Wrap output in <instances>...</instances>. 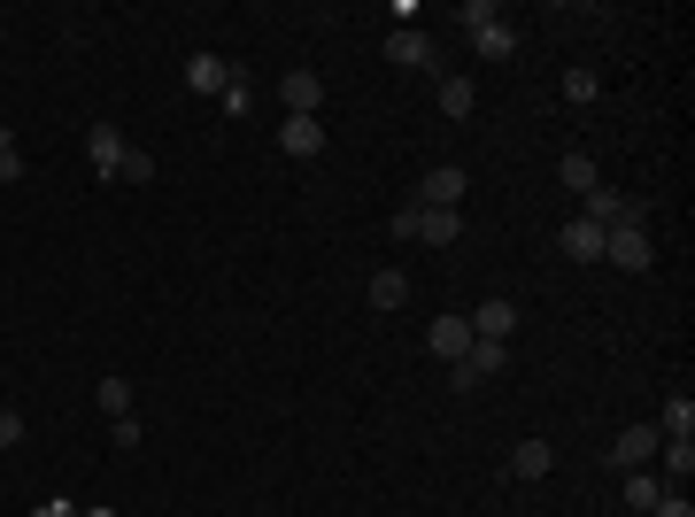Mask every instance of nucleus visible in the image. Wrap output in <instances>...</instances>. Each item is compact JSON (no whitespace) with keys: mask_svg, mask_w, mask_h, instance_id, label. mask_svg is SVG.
<instances>
[{"mask_svg":"<svg viewBox=\"0 0 695 517\" xmlns=\"http://www.w3.org/2000/svg\"><path fill=\"white\" fill-rule=\"evenodd\" d=\"M657 495H665V479H657V472H626V510H634V517L657 510Z\"/></svg>","mask_w":695,"mask_h":517,"instance_id":"obj_22","label":"nucleus"},{"mask_svg":"<svg viewBox=\"0 0 695 517\" xmlns=\"http://www.w3.org/2000/svg\"><path fill=\"white\" fill-rule=\"evenodd\" d=\"M649 255H657L649 232H603V263L611 271H649Z\"/></svg>","mask_w":695,"mask_h":517,"instance_id":"obj_9","label":"nucleus"},{"mask_svg":"<svg viewBox=\"0 0 695 517\" xmlns=\"http://www.w3.org/2000/svg\"><path fill=\"white\" fill-rule=\"evenodd\" d=\"M85 517H117V510H85Z\"/></svg>","mask_w":695,"mask_h":517,"instance_id":"obj_32","label":"nucleus"},{"mask_svg":"<svg viewBox=\"0 0 695 517\" xmlns=\"http://www.w3.org/2000/svg\"><path fill=\"white\" fill-rule=\"evenodd\" d=\"M556 178H564V193H580V201H587V193L603 185V171H595V155H580V148H572V155L556 163Z\"/></svg>","mask_w":695,"mask_h":517,"instance_id":"obj_18","label":"nucleus"},{"mask_svg":"<svg viewBox=\"0 0 695 517\" xmlns=\"http://www.w3.org/2000/svg\"><path fill=\"white\" fill-rule=\"evenodd\" d=\"M386 62H394V70H433V62H441V47H433L425 31H410V23H402V31L386 39Z\"/></svg>","mask_w":695,"mask_h":517,"instance_id":"obj_8","label":"nucleus"},{"mask_svg":"<svg viewBox=\"0 0 695 517\" xmlns=\"http://www.w3.org/2000/svg\"><path fill=\"white\" fill-rule=\"evenodd\" d=\"M93 402H101L109 417H132V386H124V378H101V386H93Z\"/></svg>","mask_w":695,"mask_h":517,"instance_id":"obj_25","label":"nucleus"},{"mask_svg":"<svg viewBox=\"0 0 695 517\" xmlns=\"http://www.w3.org/2000/svg\"><path fill=\"white\" fill-rule=\"evenodd\" d=\"M580 216H595L603 232H649V201L642 193H618V185H595Z\"/></svg>","mask_w":695,"mask_h":517,"instance_id":"obj_1","label":"nucleus"},{"mask_svg":"<svg viewBox=\"0 0 695 517\" xmlns=\"http://www.w3.org/2000/svg\"><path fill=\"white\" fill-rule=\"evenodd\" d=\"M109 440H117V456H132L140 448V417H109Z\"/></svg>","mask_w":695,"mask_h":517,"instance_id":"obj_28","label":"nucleus"},{"mask_svg":"<svg viewBox=\"0 0 695 517\" xmlns=\"http://www.w3.org/2000/svg\"><path fill=\"white\" fill-rule=\"evenodd\" d=\"M595 93H603V78H595V70H564V101H572V109H587Z\"/></svg>","mask_w":695,"mask_h":517,"instance_id":"obj_24","label":"nucleus"},{"mask_svg":"<svg viewBox=\"0 0 695 517\" xmlns=\"http://www.w3.org/2000/svg\"><path fill=\"white\" fill-rule=\"evenodd\" d=\"M657 464H665V472H657L665 487H688V479H695V440H665Z\"/></svg>","mask_w":695,"mask_h":517,"instance_id":"obj_17","label":"nucleus"},{"mask_svg":"<svg viewBox=\"0 0 695 517\" xmlns=\"http://www.w3.org/2000/svg\"><path fill=\"white\" fill-rule=\"evenodd\" d=\"M31 517H78V510H70V503L54 495V503H39V510H31Z\"/></svg>","mask_w":695,"mask_h":517,"instance_id":"obj_31","label":"nucleus"},{"mask_svg":"<svg viewBox=\"0 0 695 517\" xmlns=\"http://www.w3.org/2000/svg\"><path fill=\"white\" fill-rule=\"evenodd\" d=\"M224 85H232L224 54H185V93H224Z\"/></svg>","mask_w":695,"mask_h":517,"instance_id":"obj_12","label":"nucleus"},{"mask_svg":"<svg viewBox=\"0 0 695 517\" xmlns=\"http://www.w3.org/2000/svg\"><path fill=\"white\" fill-rule=\"evenodd\" d=\"M548 464H556L548 440H518V448H511V479H548Z\"/></svg>","mask_w":695,"mask_h":517,"instance_id":"obj_16","label":"nucleus"},{"mask_svg":"<svg viewBox=\"0 0 695 517\" xmlns=\"http://www.w3.org/2000/svg\"><path fill=\"white\" fill-rule=\"evenodd\" d=\"M464 193H472V171H464V163H433V171H425V209H456Z\"/></svg>","mask_w":695,"mask_h":517,"instance_id":"obj_7","label":"nucleus"},{"mask_svg":"<svg viewBox=\"0 0 695 517\" xmlns=\"http://www.w3.org/2000/svg\"><path fill=\"white\" fill-rule=\"evenodd\" d=\"M425 347H433L441 363H464V347H472V325H464V317H433V333H425Z\"/></svg>","mask_w":695,"mask_h":517,"instance_id":"obj_14","label":"nucleus"},{"mask_svg":"<svg viewBox=\"0 0 695 517\" xmlns=\"http://www.w3.org/2000/svg\"><path fill=\"white\" fill-rule=\"evenodd\" d=\"M85 163H93V178H117V163H124V132H117V124H93V132H85Z\"/></svg>","mask_w":695,"mask_h":517,"instance_id":"obj_11","label":"nucleus"},{"mask_svg":"<svg viewBox=\"0 0 695 517\" xmlns=\"http://www.w3.org/2000/svg\"><path fill=\"white\" fill-rule=\"evenodd\" d=\"M417 240H425V247H456V240H464V216H456V209H425V201H417Z\"/></svg>","mask_w":695,"mask_h":517,"instance_id":"obj_13","label":"nucleus"},{"mask_svg":"<svg viewBox=\"0 0 695 517\" xmlns=\"http://www.w3.org/2000/svg\"><path fill=\"white\" fill-rule=\"evenodd\" d=\"M279 148L302 155V163H318V155H325V124H318V116H286V124H279Z\"/></svg>","mask_w":695,"mask_h":517,"instance_id":"obj_10","label":"nucleus"},{"mask_svg":"<svg viewBox=\"0 0 695 517\" xmlns=\"http://www.w3.org/2000/svg\"><path fill=\"white\" fill-rule=\"evenodd\" d=\"M464 31H472V47H480L487 62H511V54H518V23H503L487 0H464Z\"/></svg>","mask_w":695,"mask_h":517,"instance_id":"obj_3","label":"nucleus"},{"mask_svg":"<svg viewBox=\"0 0 695 517\" xmlns=\"http://www.w3.org/2000/svg\"><path fill=\"white\" fill-rule=\"evenodd\" d=\"M503 371H511V341H472L464 363H449V386H456V394H480V386L503 378Z\"/></svg>","mask_w":695,"mask_h":517,"instance_id":"obj_2","label":"nucleus"},{"mask_svg":"<svg viewBox=\"0 0 695 517\" xmlns=\"http://www.w3.org/2000/svg\"><path fill=\"white\" fill-rule=\"evenodd\" d=\"M472 109H480V85H472V78H441V116H449V124H464Z\"/></svg>","mask_w":695,"mask_h":517,"instance_id":"obj_19","label":"nucleus"},{"mask_svg":"<svg viewBox=\"0 0 695 517\" xmlns=\"http://www.w3.org/2000/svg\"><path fill=\"white\" fill-rule=\"evenodd\" d=\"M279 101H286V116H318L325 109V78L318 70H286L279 78Z\"/></svg>","mask_w":695,"mask_h":517,"instance_id":"obj_5","label":"nucleus"},{"mask_svg":"<svg viewBox=\"0 0 695 517\" xmlns=\"http://www.w3.org/2000/svg\"><path fill=\"white\" fill-rule=\"evenodd\" d=\"M464 325H472V341H511V333H518V302L487 294V302H480V310H472Z\"/></svg>","mask_w":695,"mask_h":517,"instance_id":"obj_6","label":"nucleus"},{"mask_svg":"<svg viewBox=\"0 0 695 517\" xmlns=\"http://www.w3.org/2000/svg\"><path fill=\"white\" fill-rule=\"evenodd\" d=\"M657 433H665V440H695V394H673V402H665Z\"/></svg>","mask_w":695,"mask_h":517,"instance_id":"obj_20","label":"nucleus"},{"mask_svg":"<svg viewBox=\"0 0 695 517\" xmlns=\"http://www.w3.org/2000/svg\"><path fill=\"white\" fill-rule=\"evenodd\" d=\"M649 517H695L688 487H665V495H657V510H649Z\"/></svg>","mask_w":695,"mask_h":517,"instance_id":"obj_29","label":"nucleus"},{"mask_svg":"<svg viewBox=\"0 0 695 517\" xmlns=\"http://www.w3.org/2000/svg\"><path fill=\"white\" fill-rule=\"evenodd\" d=\"M657 448H665V433H657V425H626V433H618V448H611V472H649V464H657Z\"/></svg>","mask_w":695,"mask_h":517,"instance_id":"obj_4","label":"nucleus"},{"mask_svg":"<svg viewBox=\"0 0 695 517\" xmlns=\"http://www.w3.org/2000/svg\"><path fill=\"white\" fill-rule=\"evenodd\" d=\"M0 456H8V448H0Z\"/></svg>","mask_w":695,"mask_h":517,"instance_id":"obj_33","label":"nucleus"},{"mask_svg":"<svg viewBox=\"0 0 695 517\" xmlns=\"http://www.w3.org/2000/svg\"><path fill=\"white\" fill-rule=\"evenodd\" d=\"M23 178V148H16V132H0V185H16Z\"/></svg>","mask_w":695,"mask_h":517,"instance_id":"obj_27","label":"nucleus"},{"mask_svg":"<svg viewBox=\"0 0 695 517\" xmlns=\"http://www.w3.org/2000/svg\"><path fill=\"white\" fill-rule=\"evenodd\" d=\"M564 255H572V263H603V224H595V216H572V224H564Z\"/></svg>","mask_w":695,"mask_h":517,"instance_id":"obj_15","label":"nucleus"},{"mask_svg":"<svg viewBox=\"0 0 695 517\" xmlns=\"http://www.w3.org/2000/svg\"><path fill=\"white\" fill-rule=\"evenodd\" d=\"M410 302V271H371V310H402Z\"/></svg>","mask_w":695,"mask_h":517,"instance_id":"obj_21","label":"nucleus"},{"mask_svg":"<svg viewBox=\"0 0 695 517\" xmlns=\"http://www.w3.org/2000/svg\"><path fill=\"white\" fill-rule=\"evenodd\" d=\"M117 178H124V185H148V178H155V155H148V148H124Z\"/></svg>","mask_w":695,"mask_h":517,"instance_id":"obj_26","label":"nucleus"},{"mask_svg":"<svg viewBox=\"0 0 695 517\" xmlns=\"http://www.w3.org/2000/svg\"><path fill=\"white\" fill-rule=\"evenodd\" d=\"M216 101H224V116H248V109H255V85H248V70H240V62H232V85H224Z\"/></svg>","mask_w":695,"mask_h":517,"instance_id":"obj_23","label":"nucleus"},{"mask_svg":"<svg viewBox=\"0 0 695 517\" xmlns=\"http://www.w3.org/2000/svg\"><path fill=\"white\" fill-rule=\"evenodd\" d=\"M16 440H23V409H8V402H0V448H16Z\"/></svg>","mask_w":695,"mask_h":517,"instance_id":"obj_30","label":"nucleus"}]
</instances>
